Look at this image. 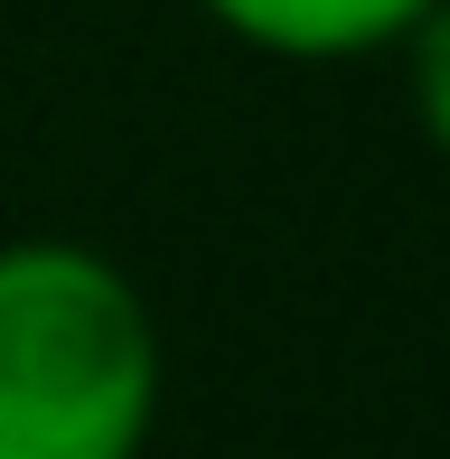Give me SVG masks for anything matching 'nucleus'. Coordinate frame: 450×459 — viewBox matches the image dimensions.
I'll use <instances>...</instances> for the list:
<instances>
[{"label":"nucleus","instance_id":"nucleus-1","mask_svg":"<svg viewBox=\"0 0 450 459\" xmlns=\"http://www.w3.org/2000/svg\"><path fill=\"white\" fill-rule=\"evenodd\" d=\"M169 347L113 254L75 235L0 244V459H141Z\"/></svg>","mask_w":450,"mask_h":459},{"label":"nucleus","instance_id":"nucleus-2","mask_svg":"<svg viewBox=\"0 0 450 459\" xmlns=\"http://www.w3.org/2000/svg\"><path fill=\"white\" fill-rule=\"evenodd\" d=\"M235 48L281 56V66H357V56H394L432 0H197Z\"/></svg>","mask_w":450,"mask_h":459},{"label":"nucleus","instance_id":"nucleus-3","mask_svg":"<svg viewBox=\"0 0 450 459\" xmlns=\"http://www.w3.org/2000/svg\"><path fill=\"white\" fill-rule=\"evenodd\" d=\"M403 94H413V122H422V141L441 151V169H450V0H432V10L403 29Z\"/></svg>","mask_w":450,"mask_h":459}]
</instances>
